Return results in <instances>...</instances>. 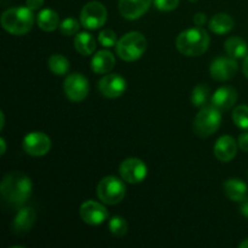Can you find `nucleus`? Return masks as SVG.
I'll return each instance as SVG.
<instances>
[{"instance_id": "f257e3e1", "label": "nucleus", "mask_w": 248, "mask_h": 248, "mask_svg": "<svg viewBox=\"0 0 248 248\" xmlns=\"http://www.w3.org/2000/svg\"><path fill=\"white\" fill-rule=\"evenodd\" d=\"M33 184L31 179L26 173L19 171L5 174L0 184V193L2 199L9 205L18 207L24 205L31 195Z\"/></svg>"}, {"instance_id": "f03ea898", "label": "nucleus", "mask_w": 248, "mask_h": 248, "mask_svg": "<svg viewBox=\"0 0 248 248\" xmlns=\"http://www.w3.org/2000/svg\"><path fill=\"white\" fill-rule=\"evenodd\" d=\"M176 46L179 52L184 56H189V57L201 56L208 50L210 35L201 27L186 29L177 36Z\"/></svg>"}, {"instance_id": "7ed1b4c3", "label": "nucleus", "mask_w": 248, "mask_h": 248, "mask_svg": "<svg viewBox=\"0 0 248 248\" xmlns=\"http://www.w3.org/2000/svg\"><path fill=\"white\" fill-rule=\"evenodd\" d=\"M34 24L33 10L27 6L11 7L1 15V26L7 33L23 35L28 33Z\"/></svg>"}, {"instance_id": "20e7f679", "label": "nucleus", "mask_w": 248, "mask_h": 248, "mask_svg": "<svg viewBox=\"0 0 248 248\" xmlns=\"http://www.w3.org/2000/svg\"><path fill=\"white\" fill-rule=\"evenodd\" d=\"M147 50V39L140 31H130L116 43V53L126 62L140 60Z\"/></svg>"}, {"instance_id": "39448f33", "label": "nucleus", "mask_w": 248, "mask_h": 248, "mask_svg": "<svg viewBox=\"0 0 248 248\" xmlns=\"http://www.w3.org/2000/svg\"><path fill=\"white\" fill-rule=\"evenodd\" d=\"M222 123V114L215 106H205L196 114L193 123V130L199 137H210L217 132Z\"/></svg>"}, {"instance_id": "423d86ee", "label": "nucleus", "mask_w": 248, "mask_h": 248, "mask_svg": "<svg viewBox=\"0 0 248 248\" xmlns=\"http://www.w3.org/2000/svg\"><path fill=\"white\" fill-rule=\"evenodd\" d=\"M99 200L107 205L121 202L126 195V186L121 179L114 176H107L99 181L96 189Z\"/></svg>"}, {"instance_id": "0eeeda50", "label": "nucleus", "mask_w": 248, "mask_h": 248, "mask_svg": "<svg viewBox=\"0 0 248 248\" xmlns=\"http://www.w3.org/2000/svg\"><path fill=\"white\" fill-rule=\"evenodd\" d=\"M108 18V12L106 6L99 1H90L82 7L80 14L81 26L86 29H98L106 24Z\"/></svg>"}, {"instance_id": "6e6552de", "label": "nucleus", "mask_w": 248, "mask_h": 248, "mask_svg": "<svg viewBox=\"0 0 248 248\" xmlns=\"http://www.w3.org/2000/svg\"><path fill=\"white\" fill-rule=\"evenodd\" d=\"M119 172L123 181H125L126 183L138 184L147 178L148 167L144 161L138 157H128L121 162Z\"/></svg>"}, {"instance_id": "1a4fd4ad", "label": "nucleus", "mask_w": 248, "mask_h": 248, "mask_svg": "<svg viewBox=\"0 0 248 248\" xmlns=\"http://www.w3.org/2000/svg\"><path fill=\"white\" fill-rule=\"evenodd\" d=\"M63 90L69 101L81 102L89 94V80L80 73H73L64 79Z\"/></svg>"}, {"instance_id": "9d476101", "label": "nucleus", "mask_w": 248, "mask_h": 248, "mask_svg": "<svg viewBox=\"0 0 248 248\" xmlns=\"http://www.w3.org/2000/svg\"><path fill=\"white\" fill-rule=\"evenodd\" d=\"M239 69L236 60L230 56H219L215 58L210 65V74L217 81H228L232 79Z\"/></svg>"}, {"instance_id": "9b49d317", "label": "nucleus", "mask_w": 248, "mask_h": 248, "mask_svg": "<svg viewBox=\"0 0 248 248\" xmlns=\"http://www.w3.org/2000/svg\"><path fill=\"white\" fill-rule=\"evenodd\" d=\"M24 152L31 156H43L51 149V140L44 132H31L23 138Z\"/></svg>"}, {"instance_id": "f8f14e48", "label": "nucleus", "mask_w": 248, "mask_h": 248, "mask_svg": "<svg viewBox=\"0 0 248 248\" xmlns=\"http://www.w3.org/2000/svg\"><path fill=\"white\" fill-rule=\"evenodd\" d=\"M127 89V82L119 74H107L99 80L98 90L107 98H118Z\"/></svg>"}, {"instance_id": "ddd939ff", "label": "nucleus", "mask_w": 248, "mask_h": 248, "mask_svg": "<svg viewBox=\"0 0 248 248\" xmlns=\"http://www.w3.org/2000/svg\"><path fill=\"white\" fill-rule=\"evenodd\" d=\"M108 211L97 201H86L80 207V217L89 225H101L108 219Z\"/></svg>"}, {"instance_id": "4468645a", "label": "nucleus", "mask_w": 248, "mask_h": 248, "mask_svg": "<svg viewBox=\"0 0 248 248\" xmlns=\"http://www.w3.org/2000/svg\"><path fill=\"white\" fill-rule=\"evenodd\" d=\"M152 0H119L121 16L130 21L140 18L149 10Z\"/></svg>"}, {"instance_id": "2eb2a0df", "label": "nucleus", "mask_w": 248, "mask_h": 248, "mask_svg": "<svg viewBox=\"0 0 248 248\" xmlns=\"http://www.w3.org/2000/svg\"><path fill=\"white\" fill-rule=\"evenodd\" d=\"M36 219V212L31 207H22L12 222V232L16 235H24L33 228Z\"/></svg>"}, {"instance_id": "dca6fc26", "label": "nucleus", "mask_w": 248, "mask_h": 248, "mask_svg": "<svg viewBox=\"0 0 248 248\" xmlns=\"http://www.w3.org/2000/svg\"><path fill=\"white\" fill-rule=\"evenodd\" d=\"M237 91L232 86H222L213 93L211 98V104L219 110H228L232 108L237 101Z\"/></svg>"}, {"instance_id": "f3484780", "label": "nucleus", "mask_w": 248, "mask_h": 248, "mask_svg": "<svg viewBox=\"0 0 248 248\" xmlns=\"http://www.w3.org/2000/svg\"><path fill=\"white\" fill-rule=\"evenodd\" d=\"M213 152L219 161L229 162L236 156L237 144L232 136H222L216 142Z\"/></svg>"}, {"instance_id": "a211bd4d", "label": "nucleus", "mask_w": 248, "mask_h": 248, "mask_svg": "<svg viewBox=\"0 0 248 248\" xmlns=\"http://www.w3.org/2000/svg\"><path fill=\"white\" fill-rule=\"evenodd\" d=\"M114 65H115V57L108 50L97 51L96 55L92 57L91 67L97 74H108Z\"/></svg>"}, {"instance_id": "6ab92c4d", "label": "nucleus", "mask_w": 248, "mask_h": 248, "mask_svg": "<svg viewBox=\"0 0 248 248\" xmlns=\"http://www.w3.org/2000/svg\"><path fill=\"white\" fill-rule=\"evenodd\" d=\"M228 198L235 202H241L247 196V184L239 178H229L223 184Z\"/></svg>"}, {"instance_id": "aec40b11", "label": "nucleus", "mask_w": 248, "mask_h": 248, "mask_svg": "<svg viewBox=\"0 0 248 248\" xmlns=\"http://www.w3.org/2000/svg\"><path fill=\"white\" fill-rule=\"evenodd\" d=\"M234 18L228 14H217L210 19L208 27L216 34H227L234 28Z\"/></svg>"}, {"instance_id": "412c9836", "label": "nucleus", "mask_w": 248, "mask_h": 248, "mask_svg": "<svg viewBox=\"0 0 248 248\" xmlns=\"http://www.w3.org/2000/svg\"><path fill=\"white\" fill-rule=\"evenodd\" d=\"M38 26L43 29L44 31H53L60 26V16L57 12L52 9H44L39 12L38 17Z\"/></svg>"}, {"instance_id": "4be33fe9", "label": "nucleus", "mask_w": 248, "mask_h": 248, "mask_svg": "<svg viewBox=\"0 0 248 248\" xmlns=\"http://www.w3.org/2000/svg\"><path fill=\"white\" fill-rule=\"evenodd\" d=\"M74 47L80 55L90 56L96 50V39L90 33L82 31V33H79L78 35H75Z\"/></svg>"}, {"instance_id": "5701e85b", "label": "nucleus", "mask_w": 248, "mask_h": 248, "mask_svg": "<svg viewBox=\"0 0 248 248\" xmlns=\"http://www.w3.org/2000/svg\"><path fill=\"white\" fill-rule=\"evenodd\" d=\"M225 52L228 56L235 58H245L248 55V45L244 39L239 36H232L225 41Z\"/></svg>"}, {"instance_id": "b1692460", "label": "nucleus", "mask_w": 248, "mask_h": 248, "mask_svg": "<svg viewBox=\"0 0 248 248\" xmlns=\"http://www.w3.org/2000/svg\"><path fill=\"white\" fill-rule=\"evenodd\" d=\"M47 65L53 74L60 75V77L67 74L70 67L68 58L63 55H60V53H55V55L51 56L47 61Z\"/></svg>"}, {"instance_id": "393cba45", "label": "nucleus", "mask_w": 248, "mask_h": 248, "mask_svg": "<svg viewBox=\"0 0 248 248\" xmlns=\"http://www.w3.org/2000/svg\"><path fill=\"white\" fill-rule=\"evenodd\" d=\"M208 98H210V87L206 84H199L194 87L193 92H191L190 101L194 107L198 108H202V107L207 106Z\"/></svg>"}, {"instance_id": "a878e982", "label": "nucleus", "mask_w": 248, "mask_h": 248, "mask_svg": "<svg viewBox=\"0 0 248 248\" xmlns=\"http://www.w3.org/2000/svg\"><path fill=\"white\" fill-rule=\"evenodd\" d=\"M108 227L111 234L118 237H123L124 235H126L128 229V224L126 219L120 217V216H115V217L111 218L108 223Z\"/></svg>"}, {"instance_id": "bb28decb", "label": "nucleus", "mask_w": 248, "mask_h": 248, "mask_svg": "<svg viewBox=\"0 0 248 248\" xmlns=\"http://www.w3.org/2000/svg\"><path fill=\"white\" fill-rule=\"evenodd\" d=\"M232 120L237 127L248 131V106H237L232 111Z\"/></svg>"}, {"instance_id": "cd10ccee", "label": "nucleus", "mask_w": 248, "mask_h": 248, "mask_svg": "<svg viewBox=\"0 0 248 248\" xmlns=\"http://www.w3.org/2000/svg\"><path fill=\"white\" fill-rule=\"evenodd\" d=\"M80 24L79 22L75 18H72V17H68V18L63 19L60 24V31L63 35H75V34L79 31Z\"/></svg>"}, {"instance_id": "c85d7f7f", "label": "nucleus", "mask_w": 248, "mask_h": 248, "mask_svg": "<svg viewBox=\"0 0 248 248\" xmlns=\"http://www.w3.org/2000/svg\"><path fill=\"white\" fill-rule=\"evenodd\" d=\"M98 43L104 47H111V46L116 45L118 43V38H116L115 31L111 29H104L98 34Z\"/></svg>"}, {"instance_id": "c756f323", "label": "nucleus", "mask_w": 248, "mask_h": 248, "mask_svg": "<svg viewBox=\"0 0 248 248\" xmlns=\"http://www.w3.org/2000/svg\"><path fill=\"white\" fill-rule=\"evenodd\" d=\"M154 5L160 11H172L179 5V0H154Z\"/></svg>"}, {"instance_id": "7c9ffc66", "label": "nucleus", "mask_w": 248, "mask_h": 248, "mask_svg": "<svg viewBox=\"0 0 248 248\" xmlns=\"http://www.w3.org/2000/svg\"><path fill=\"white\" fill-rule=\"evenodd\" d=\"M237 144H239L240 149L248 153V132H242L241 135L239 136Z\"/></svg>"}, {"instance_id": "2f4dec72", "label": "nucleus", "mask_w": 248, "mask_h": 248, "mask_svg": "<svg viewBox=\"0 0 248 248\" xmlns=\"http://www.w3.org/2000/svg\"><path fill=\"white\" fill-rule=\"evenodd\" d=\"M44 1L45 0H26V6L33 10V11H35V10L41 9V6L44 5Z\"/></svg>"}, {"instance_id": "473e14b6", "label": "nucleus", "mask_w": 248, "mask_h": 248, "mask_svg": "<svg viewBox=\"0 0 248 248\" xmlns=\"http://www.w3.org/2000/svg\"><path fill=\"white\" fill-rule=\"evenodd\" d=\"M206 21H207V17H206V15L202 14V12H199V14H196L195 16H194V23L198 27L203 26V24L206 23Z\"/></svg>"}, {"instance_id": "72a5a7b5", "label": "nucleus", "mask_w": 248, "mask_h": 248, "mask_svg": "<svg viewBox=\"0 0 248 248\" xmlns=\"http://www.w3.org/2000/svg\"><path fill=\"white\" fill-rule=\"evenodd\" d=\"M240 212L244 217L248 218V196L245 198V200L241 201V206H240Z\"/></svg>"}, {"instance_id": "f704fd0d", "label": "nucleus", "mask_w": 248, "mask_h": 248, "mask_svg": "<svg viewBox=\"0 0 248 248\" xmlns=\"http://www.w3.org/2000/svg\"><path fill=\"white\" fill-rule=\"evenodd\" d=\"M242 70H244V74L245 77L248 78V55L245 57L244 61V65H242Z\"/></svg>"}, {"instance_id": "c9c22d12", "label": "nucleus", "mask_w": 248, "mask_h": 248, "mask_svg": "<svg viewBox=\"0 0 248 248\" xmlns=\"http://www.w3.org/2000/svg\"><path fill=\"white\" fill-rule=\"evenodd\" d=\"M0 144H1V152H0V154L4 155L6 153V143H5V140L2 137L0 138Z\"/></svg>"}, {"instance_id": "e433bc0d", "label": "nucleus", "mask_w": 248, "mask_h": 248, "mask_svg": "<svg viewBox=\"0 0 248 248\" xmlns=\"http://www.w3.org/2000/svg\"><path fill=\"white\" fill-rule=\"evenodd\" d=\"M0 116H1V125H0V128H4L5 125V115H4V111H0Z\"/></svg>"}, {"instance_id": "4c0bfd02", "label": "nucleus", "mask_w": 248, "mask_h": 248, "mask_svg": "<svg viewBox=\"0 0 248 248\" xmlns=\"http://www.w3.org/2000/svg\"><path fill=\"white\" fill-rule=\"evenodd\" d=\"M240 248H248V239L245 240V241H242L241 244H240Z\"/></svg>"}, {"instance_id": "58836bf2", "label": "nucleus", "mask_w": 248, "mask_h": 248, "mask_svg": "<svg viewBox=\"0 0 248 248\" xmlns=\"http://www.w3.org/2000/svg\"><path fill=\"white\" fill-rule=\"evenodd\" d=\"M190 1H198V0H190Z\"/></svg>"}]
</instances>
